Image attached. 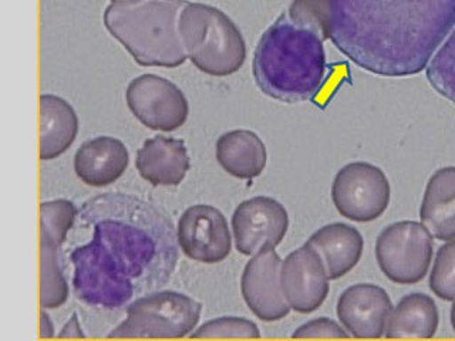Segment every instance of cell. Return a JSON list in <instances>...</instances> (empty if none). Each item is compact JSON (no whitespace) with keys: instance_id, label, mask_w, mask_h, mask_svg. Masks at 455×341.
I'll list each match as a JSON object with an SVG mask.
<instances>
[{"instance_id":"obj_1","label":"cell","mask_w":455,"mask_h":341,"mask_svg":"<svg viewBox=\"0 0 455 341\" xmlns=\"http://www.w3.org/2000/svg\"><path fill=\"white\" fill-rule=\"evenodd\" d=\"M78 226L92 241L70 253L73 288L92 307L118 309L167 284L178 262L172 220L153 203L110 192L83 203Z\"/></svg>"},{"instance_id":"obj_2","label":"cell","mask_w":455,"mask_h":341,"mask_svg":"<svg viewBox=\"0 0 455 341\" xmlns=\"http://www.w3.org/2000/svg\"><path fill=\"white\" fill-rule=\"evenodd\" d=\"M455 28V0H331V39L363 70L419 75Z\"/></svg>"},{"instance_id":"obj_3","label":"cell","mask_w":455,"mask_h":341,"mask_svg":"<svg viewBox=\"0 0 455 341\" xmlns=\"http://www.w3.org/2000/svg\"><path fill=\"white\" fill-rule=\"evenodd\" d=\"M252 71L256 85L270 99L286 104L307 101L326 75L323 40L282 14L260 37Z\"/></svg>"},{"instance_id":"obj_4","label":"cell","mask_w":455,"mask_h":341,"mask_svg":"<svg viewBox=\"0 0 455 341\" xmlns=\"http://www.w3.org/2000/svg\"><path fill=\"white\" fill-rule=\"evenodd\" d=\"M187 0H144L113 4L103 21L114 39L144 67H180L188 60L180 33V18Z\"/></svg>"},{"instance_id":"obj_5","label":"cell","mask_w":455,"mask_h":341,"mask_svg":"<svg viewBox=\"0 0 455 341\" xmlns=\"http://www.w3.org/2000/svg\"><path fill=\"white\" fill-rule=\"evenodd\" d=\"M180 33L188 60L205 75L227 77L245 63L246 43L241 30L217 7L187 2Z\"/></svg>"},{"instance_id":"obj_6","label":"cell","mask_w":455,"mask_h":341,"mask_svg":"<svg viewBox=\"0 0 455 341\" xmlns=\"http://www.w3.org/2000/svg\"><path fill=\"white\" fill-rule=\"evenodd\" d=\"M203 305L178 291H153L135 298L127 307V319L110 338H182L196 330Z\"/></svg>"},{"instance_id":"obj_7","label":"cell","mask_w":455,"mask_h":341,"mask_svg":"<svg viewBox=\"0 0 455 341\" xmlns=\"http://www.w3.org/2000/svg\"><path fill=\"white\" fill-rule=\"evenodd\" d=\"M433 253V234L414 220L388 225L376 242L379 267L393 283L416 284L423 281Z\"/></svg>"},{"instance_id":"obj_8","label":"cell","mask_w":455,"mask_h":341,"mask_svg":"<svg viewBox=\"0 0 455 341\" xmlns=\"http://www.w3.org/2000/svg\"><path fill=\"white\" fill-rule=\"evenodd\" d=\"M391 186L380 168L352 163L341 168L331 185V199L341 217L353 222H371L388 208Z\"/></svg>"},{"instance_id":"obj_9","label":"cell","mask_w":455,"mask_h":341,"mask_svg":"<svg viewBox=\"0 0 455 341\" xmlns=\"http://www.w3.org/2000/svg\"><path fill=\"white\" fill-rule=\"evenodd\" d=\"M125 101L132 115L154 131H175L188 120V99L177 84L161 75L135 77L125 90Z\"/></svg>"},{"instance_id":"obj_10","label":"cell","mask_w":455,"mask_h":341,"mask_svg":"<svg viewBox=\"0 0 455 341\" xmlns=\"http://www.w3.org/2000/svg\"><path fill=\"white\" fill-rule=\"evenodd\" d=\"M288 229V210L269 196L246 199L239 203L232 217L235 246L245 256L281 245Z\"/></svg>"},{"instance_id":"obj_11","label":"cell","mask_w":455,"mask_h":341,"mask_svg":"<svg viewBox=\"0 0 455 341\" xmlns=\"http://www.w3.org/2000/svg\"><path fill=\"white\" fill-rule=\"evenodd\" d=\"M178 245L196 262H224L232 249L231 232L224 213L211 205H194L182 213L177 226Z\"/></svg>"},{"instance_id":"obj_12","label":"cell","mask_w":455,"mask_h":341,"mask_svg":"<svg viewBox=\"0 0 455 341\" xmlns=\"http://www.w3.org/2000/svg\"><path fill=\"white\" fill-rule=\"evenodd\" d=\"M282 289L291 310L316 312L329 295V274L323 260L309 242L282 260Z\"/></svg>"},{"instance_id":"obj_13","label":"cell","mask_w":455,"mask_h":341,"mask_svg":"<svg viewBox=\"0 0 455 341\" xmlns=\"http://www.w3.org/2000/svg\"><path fill=\"white\" fill-rule=\"evenodd\" d=\"M282 259L275 249H265L246 263L241 279L242 297L262 321H277L291 312L281 281Z\"/></svg>"},{"instance_id":"obj_14","label":"cell","mask_w":455,"mask_h":341,"mask_svg":"<svg viewBox=\"0 0 455 341\" xmlns=\"http://www.w3.org/2000/svg\"><path fill=\"white\" fill-rule=\"evenodd\" d=\"M393 305L387 291L370 283L355 284L339 297L340 323L355 338H380L386 334Z\"/></svg>"},{"instance_id":"obj_15","label":"cell","mask_w":455,"mask_h":341,"mask_svg":"<svg viewBox=\"0 0 455 341\" xmlns=\"http://www.w3.org/2000/svg\"><path fill=\"white\" fill-rule=\"evenodd\" d=\"M135 167L154 186H177L188 174L191 161L182 139L156 135L137 151Z\"/></svg>"},{"instance_id":"obj_16","label":"cell","mask_w":455,"mask_h":341,"mask_svg":"<svg viewBox=\"0 0 455 341\" xmlns=\"http://www.w3.org/2000/svg\"><path fill=\"white\" fill-rule=\"evenodd\" d=\"M130 163L124 142L108 135L85 141L75 155V170L85 185L107 186L123 177Z\"/></svg>"},{"instance_id":"obj_17","label":"cell","mask_w":455,"mask_h":341,"mask_svg":"<svg viewBox=\"0 0 455 341\" xmlns=\"http://www.w3.org/2000/svg\"><path fill=\"white\" fill-rule=\"evenodd\" d=\"M78 117L61 97L42 94L39 99V156L52 161L63 155L77 139Z\"/></svg>"},{"instance_id":"obj_18","label":"cell","mask_w":455,"mask_h":341,"mask_svg":"<svg viewBox=\"0 0 455 341\" xmlns=\"http://www.w3.org/2000/svg\"><path fill=\"white\" fill-rule=\"evenodd\" d=\"M307 242L323 260L331 281H338L355 269L364 249L362 234L355 227L340 222L320 227Z\"/></svg>"},{"instance_id":"obj_19","label":"cell","mask_w":455,"mask_h":341,"mask_svg":"<svg viewBox=\"0 0 455 341\" xmlns=\"http://www.w3.org/2000/svg\"><path fill=\"white\" fill-rule=\"evenodd\" d=\"M421 224L438 241L455 239V167L431 175L419 210Z\"/></svg>"},{"instance_id":"obj_20","label":"cell","mask_w":455,"mask_h":341,"mask_svg":"<svg viewBox=\"0 0 455 341\" xmlns=\"http://www.w3.org/2000/svg\"><path fill=\"white\" fill-rule=\"evenodd\" d=\"M215 154L220 167L239 179H253L267 168L265 142L251 130H234L220 135Z\"/></svg>"},{"instance_id":"obj_21","label":"cell","mask_w":455,"mask_h":341,"mask_svg":"<svg viewBox=\"0 0 455 341\" xmlns=\"http://www.w3.org/2000/svg\"><path fill=\"white\" fill-rule=\"evenodd\" d=\"M440 323L437 305L430 296L411 293L403 297L388 317L386 337L431 338Z\"/></svg>"},{"instance_id":"obj_22","label":"cell","mask_w":455,"mask_h":341,"mask_svg":"<svg viewBox=\"0 0 455 341\" xmlns=\"http://www.w3.org/2000/svg\"><path fill=\"white\" fill-rule=\"evenodd\" d=\"M59 249L44 234H40V305L42 309L61 307L68 298V284L66 282L60 263Z\"/></svg>"},{"instance_id":"obj_23","label":"cell","mask_w":455,"mask_h":341,"mask_svg":"<svg viewBox=\"0 0 455 341\" xmlns=\"http://www.w3.org/2000/svg\"><path fill=\"white\" fill-rule=\"evenodd\" d=\"M77 217V208L68 199H56V201L40 203V234H44L54 243L61 246L68 239V232L75 225Z\"/></svg>"},{"instance_id":"obj_24","label":"cell","mask_w":455,"mask_h":341,"mask_svg":"<svg viewBox=\"0 0 455 341\" xmlns=\"http://www.w3.org/2000/svg\"><path fill=\"white\" fill-rule=\"evenodd\" d=\"M427 78L435 91L455 104V28L427 66Z\"/></svg>"},{"instance_id":"obj_25","label":"cell","mask_w":455,"mask_h":341,"mask_svg":"<svg viewBox=\"0 0 455 341\" xmlns=\"http://www.w3.org/2000/svg\"><path fill=\"white\" fill-rule=\"evenodd\" d=\"M289 19L296 26L316 33L320 39H331V0H293Z\"/></svg>"},{"instance_id":"obj_26","label":"cell","mask_w":455,"mask_h":341,"mask_svg":"<svg viewBox=\"0 0 455 341\" xmlns=\"http://www.w3.org/2000/svg\"><path fill=\"white\" fill-rule=\"evenodd\" d=\"M434 295L445 302L455 300V239L438 249L430 274Z\"/></svg>"},{"instance_id":"obj_27","label":"cell","mask_w":455,"mask_h":341,"mask_svg":"<svg viewBox=\"0 0 455 341\" xmlns=\"http://www.w3.org/2000/svg\"><path fill=\"white\" fill-rule=\"evenodd\" d=\"M253 321L243 317H220L210 320L191 334V338H259Z\"/></svg>"},{"instance_id":"obj_28","label":"cell","mask_w":455,"mask_h":341,"mask_svg":"<svg viewBox=\"0 0 455 341\" xmlns=\"http://www.w3.org/2000/svg\"><path fill=\"white\" fill-rule=\"evenodd\" d=\"M350 334L336 323L334 320L327 317H319L309 323L299 327L293 333V338H347Z\"/></svg>"},{"instance_id":"obj_29","label":"cell","mask_w":455,"mask_h":341,"mask_svg":"<svg viewBox=\"0 0 455 341\" xmlns=\"http://www.w3.org/2000/svg\"><path fill=\"white\" fill-rule=\"evenodd\" d=\"M59 338H84V333H83L82 326L78 321L77 313L71 314L70 320L68 323L64 324L60 333L57 336Z\"/></svg>"},{"instance_id":"obj_30","label":"cell","mask_w":455,"mask_h":341,"mask_svg":"<svg viewBox=\"0 0 455 341\" xmlns=\"http://www.w3.org/2000/svg\"><path fill=\"white\" fill-rule=\"evenodd\" d=\"M39 336L40 338L54 337L53 321H52V319H50L49 314L44 312V309L40 312Z\"/></svg>"},{"instance_id":"obj_31","label":"cell","mask_w":455,"mask_h":341,"mask_svg":"<svg viewBox=\"0 0 455 341\" xmlns=\"http://www.w3.org/2000/svg\"><path fill=\"white\" fill-rule=\"evenodd\" d=\"M113 4H123V6H130V4H141L144 0H110Z\"/></svg>"},{"instance_id":"obj_32","label":"cell","mask_w":455,"mask_h":341,"mask_svg":"<svg viewBox=\"0 0 455 341\" xmlns=\"http://www.w3.org/2000/svg\"><path fill=\"white\" fill-rule=\"evenodd\" d=\"M451 326L455 331V300H454V303H452V307H451Z\"/></svg>"}]
</instances>
